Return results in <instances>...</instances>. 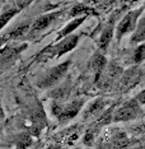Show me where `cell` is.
<instances>
[{"label":"cell","mask_w":145,"mask_h":149,"mask_svg":"<svg viewBox=\"0 0 145 149\" xmlns=\"http://www.w3.org/2000/svg\"><path fill=\"white\" fill-rule=\"evenodd\" d=\"M143 9H136V10H133L130 13H127L126 15L123 17V19L120 22L119 27H117V38H121L125 33H129L131 32L134 28H136V22L137 18H139L140 13Z\"/></svg>","instance_id":"obj_2"},{"label":"cell","mask_w":145,"mask_h":149,"mask_svg":"<svg viewBox=\"0 0 145 149\" xmlns=\"http://www.w3.org/2000/svg\"><path fill=\"white\" fill-rule=\"evenodd\" d=\"M31 143H32V138L27 134H22L21 136L17 139V147L21 149L27 148L28 145H31Z\"/></svg>","instance_id":"obj_17"},{"label":"cell","mask_w":145,"mask_h":149,"mask_svg":"<svg viewBox=\"0 0 145 149\" xmlns=\"http://www.w3.org/2000/svg\"><path fill=\"white\" fill-rule=\"evenodd\" d=\"M88 15V14H96V12L93 9H90L89 6L87 5H83V4H76L73 6V9L70 10V17H75V15Z\"/></svg>","instance_id":"obj_15"},{"label":"cell","mask_w":145,"mask_h":149,"mask_svg":"<svg viewBox=\"0 0 145 149\" xmlns=\"http://www.w3.org/2000/svg\"><path fill=\"white\" fill-rule=\"evenodd\" d=\"M106 59L102 56V55H97L94 56V59L90 61V68L94 70V72L97 73V82H98V79L102 75V72L104 69V66H106Z\"/></svg>","instance_id":"obj_8"},{"label":"cell","mask_w":145,"mask_h":149,"mask_svg":"<svg viewBox=\"0 0 145 149\" xmlns=\"http://www.w3.org/2000/svg\"><path fill=\"white\" fill-rule=\"evenodd\" d=\"M69 64H70L69 61H66V63H62V64H60V65L52 68V69L45 75V78L41 80L40 87L41 88H49V87H52L53 84H56L60 79H61V77L64 75V74L66 73L67 68H69Z\"/></svg>","instance_id":"obj_1"},{"label":"cell","mask_w":145,"mask_h":149,"mask_svg":"<svg viewBox=\"0 0 145 149\" xmlns=\"http://www.w3.org/2000/svg\"><path fill=\"white\" fill-rule=\"evenodd\" d=\"M137 103H145V91H143L139 96H137Z\"/></svg>","instance_id":"obj_21"},{"label":"cell","mask_w":145,"mask_h":149,"mask_svg":"<svg viewBox=\"0 0 145 149\" xmlns=\"http://www.w3.org/2000/svg\"><path fill=\"white\" fill-rule=\"evenodd\" d=\"M27 45H22L21 47H13V46H6L5 49L1 50L0 52V63L1 64H9L13 60H15L18 55L21 54L23 50L26 49Z\"/></svg>","instance_id":"obj_4"},{"label":"cell","mask_w":145,"mask_h":149,"mask_svg":"<svg viewBox=\"0 0 145 149\" xmlns=\"http://www.w3.org/2000/svg\"><path fill=\"white\" fill-rule=\"evenodd\" d=\"M120 149H126V148H120Z\"/></svg>","instance_id":"obj_23"},{"label":"cell","mask_w":145,"mask_h":149,"mask_svg":"<svg viewBox=\"0 0 145 149\" xmlns=\"http://www.w3.org/2000/svg\"><path fill=\"white\" fill-rule=\"evenodd\" d=\"M18 12H19V8H10V9H8V10H5L3 13V14L0 15V29L4 28V27L9 23V21H10Z\"/></svg>","instance_id":"obj_16"},{"label":"cell","mask_w":145,"mask_h":149,"mask_svg":"<svg viewBox=\"0 0 145 149\" xmlns=\"http://www.w3.org/2000/svg\"><path fill=\"white\" fill-rule=\"evenodd\" d=\"M140 79V70L139 69H131L129 70L122 78V86L130 87L134 86L135 83H137Z\"/></svg>","instance_id":"obj_9"},{"label":"cell","mask_w":145,"mask_h":149,"mask_svg":"<svg viewBox=\"0 0 145 149\" xmlns=\"http://www.w3.org/2000/svg\"><path fill=\"white\" fill-rule=\"evenodd\" d=\"M145 40V17L141 18V21L139 22V24L136 26V29L134 32L133 36V42L134 43H139Z\"/></svg>","instance_id":"obj_13"},{"label":"cell","mask_w":145,"mask_h":149,"mask_svg":"<svg viewBox=\"0 0 145 149\" xmlns=\"http://www.w3.org/2000/svg\"><path fill=\"white\" fill-rule=\"evenodd\" d=\"M79 40H80V36L79 35L78 36H73V37H70V38L65 40L64 42H61L60 45H57V47H59V51L56 52L57 57L64 55V54H66V52H69V51H71L74 47L78 45Z\"/></svg>","instance_id":"obj_7"},{"label":"cell","mask_w":145,"mask_h":149,"mask_svg":"<svg viewBox=\"0 0 145 149\" xmlns=\"http://www.w3.org/2000/svg\"><path fill=\"white\" fill-rule=\"evenodd\" d=\"M145 59V45H140L134 54V61L136 64L141 63Z\"/></svg>","instance_id":"obj_18"},{"label":"cell","mask_w":145,"mask_h":149,"mask_svg":"<svg viewBox=\"0 0 145 149\" xmlns=\"http://www.w3.org/2000/svg\"><path fill=\"white\" fill-rule=\"evenodd\" d=\"M84 143H85L87 145H92V143H93V133H87L85 134Z\"/></svg>","instance_id":"obj_20"},{"label":"cell","mask_w":145,"mask_h":149,"mask_svg":"<svg viewBox=\"0 0 145 149\" xmlns=\"http://www.w3.org/2000/svg\"><path fill=\"white\" fill-rule=\"evenodd\" d=\"M55 17H56V14H46V15L40 17V18L32 24V29L33 31H41V29L46 28V27L50 26V23L55 19Z\"/></svg>","instance_id":"obj_10"},{"label":"cell","mask_w":145,"mask_h":149,"mask_svg":"<svg viewBox=\"0 0 145 149\" xmlns=\"http://www.w3.org/2000/svg\"><path fill=\"white\" fill-rule=\"evenodd\" d=\"M111 117H113L112 115H111V111H110V112H106V113H104L103 116L98 120V124H101V125H107L108 123H111V120H112Z\"/></svg>","instance_id":"obj_19"},{"label":"cell","mask_w":145,"mask_h":149,"mask_svg":"<svg viewBox=\"0 0 145 149\" xmlns=\"http://www.w3.org/2000/svg\"><path fill=\"white\" fill-rule=\"evenodd\" d=\"M27 29H28V24H22V26H18L15 27L14 29H12L10 32L5 33V35H3L1 37H0V46L4 45V43L9 42L10 40H15L18 38L19 36H22L23 33H24Z\"/></svg>","instance_id":"obj_6"},{"label":"cell","mask_w":145,"mask_h":149,"mask_svg":"<svg viewBox=\"0 0 145 149\" xmlns=\"http://www.w3.org/2000/svg\"><path fill=\"white\" fill-rule=\"evenodd\" d=\"M103 106H104V102H103L102 100H97V101H94V102L90 104L88 108H87V111L84 112L83 117H84V118H89V117L94 116V115H97V113H98L99 111L103 108Z\"/></svg>","instance_id":"obj_14"},{"label":"cell","mask_w":145,"mask_h":149,"mask_svg":"<svg viewBox=\"0 0 145 149\" xmlns=\"http://www.w3.org/2000/svg\"><path fill=\"white\" fill-rule=\"evenodd\" d=\"M85 18H87V15H82L80 18H76V19H74L73 22H70L69 24H67L65 28H64L62 31L59 33L57 38H62V37H65V36H67V35H70V33H71L74 29H76L84 21H85Z\"/></svg>","instance_id":"obj_11"},{"label":"cell","mask_w":145,"mask_h":149,"mask_svg":"<svg viewBox=\"0 0 145 149\" xmlns=\"http://www.w3.org/2000/svg\"><path fill=\"white\" fill-rule=\"evenodd\" d=\"M3 117H4V111H3V108L0 107V120H1Z\"/></svg>","instance_id":"obj_22"},{"label":"cell","mask_w":145,"mask_h":149,"mask_svg":"<svg viewBox=\"0 0 145 149\" xmlns=\"http://www.w3.org/2000/svg\"><path fill=\"white\" fill-rule=\"evenodd\" d=\"M139 111V103L137 101H130V102L125 103L120 110L113 116V121H127L131 118H135Z\"/></svg>","instance_id":"obj_3"},{"label":"cell","mask_w":145,"mask_h":149,"mask_svg":"<svg viewBox=\"0 0 145 149\" xmlns=\"http://www.w3.org/2000/svg\"><path fill=\"white\" fill-rule=\"evenodd\" d=\"M83 104V101H74V102L69 103L67 106H65L62 108V112L60 115V120L64 121V120H69V118H73L75 116L76 113H78V111L80 110V107H82Z\"/></svg>","instance_id":"obj_5"},{"label":"cell","mask_w":145,"mask_h":149,"mask_svg":"<svg viewBox=\"0 0 145 149\" xmlns=\"http://www.w3.org/2000/svg\"><path fill=\"white\" fill-rule=\"evenodd\" d=\"M112 36H113V24H112V22H111L110 24L103 29L102 35H101V38H99V47L101 49H106V47L108 46Z\"/></svg>","instance_id":"obj_12"}]
</instances>
